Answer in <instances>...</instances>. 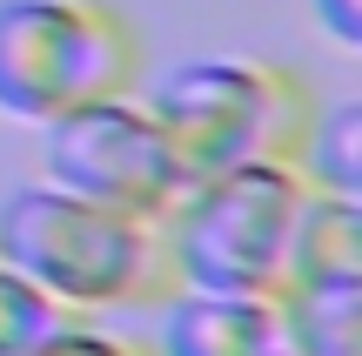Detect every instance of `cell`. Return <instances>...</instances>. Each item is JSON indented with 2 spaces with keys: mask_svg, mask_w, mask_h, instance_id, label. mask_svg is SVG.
<instances>
[{
  "mask_svg": "<svg viewBox=\"0 0 362 356\" xmlns=\"http://www.w3.org/2000/svg\"><path fill=\"white\" fill-rule=\"evenodd\" d=\"M309 13H315V27H322L342 54L362 47V0H309Z\"/></svg>",
  "mask_w": 362,
  "mask_h": 356,
  "instance_id": "obj_12",
  "label": "cell"
},
{
  "mask_svg": "<svg viewBox=\"0 0 362 356\" xmlns=\"http://www.w3.org/2000/svg\"><path fill=\"white\" fill-rule=\"evenodd\" d=\"M67 323L74 316H67L27 269H13L7 255H0V356H34L47 336H61Z\"/></svg>",
  "mask_w": 362,
  "mask_h": 356,
  "instance_id": "obj_10",
  "label": "cell"
},
{
  "mask_svg": "<svg viewBox=\"0 0 362 356\" xmlns=\"http://www.w3.org/2000/svg\"><path fill=\"white\" fill-rule=\"evenodd\" d=\"M148 108L175 134L194 175L242 168V161H288L315 115V88L262 54H194L155 74Z\"/></svg>",
  "mask_w": 362,
  "mask_h": 356,
  "instance_id": "obj_4",
  "label": "cell"
},
{
  "mask_svg": "<svg viewBox=\"0 0 362 356\" xmlns=\"http://www.w3.org/2000/svg\"><path fill=\"white\" fill-rule=\"evenodd\" d=\"M302 168V182L315 188V195H342V202H362V101H315L309 128H302L296 155H288Z\"/></svg>",
  "mask_w": 362,
  "mask_h": 356,
  "instance_id": "obj_9",
  "label": "cell"
},
{
  "mask_svg": "<svg viewBox=\"0 0 362 356\" xmlns=\"http://www.w3.org/2000/svg\"><path fill=\"white\" fill-rule=\"evenodd\" d=\"M141 27L115 0H0V121L47 128L141 88Z\"/></svg>",
  "mask_w": 362,
  "mask_h": 356,
  "instance_id": "obj_3",
  "label": "cell"
},
{
  "mask_svg": "<svg viewBox=\"0 0 362 356\" xmlns=\"http://www.w3.org/2000/svg\"><path fill=\"white\" fill-rule=\"evenodd\" d=\"M302 202H309V182L296 161H242V168L194 175L181 202L161 215L175 289L282 296Z\"/></svg>",
  "mask_w": 362,
  "mask_h": 356,
  "instance_id": "obj_2",
  "label": "cell"
},
{
  "mask_svg": "<svg viewBox=\"0 0 362 356\" xmlns=\"http://www.w3.org/2000/svg\"><path fill=\"white\" fill-rule=\"evenodd\" d=\"M282 323H288V356H362V276L288 282Z\"/></svg>",
  "mask_w": 362,
  "mask_h": 356,
  "instance_id": "obj_7",
  "label": "cell"
},
{
  "mask_svg": "<svg viewBox=\"0 0 362 356\" xmlns=\"http://www.w3.org/2000/svg\"><path fill=\"white\" fill-rule=\"evenodd\" d=\"M34 356H155V350H148V336L101 330V316H74L61 336H47Z\"/></svg>",
  "mask_w": 362,
  "mask_h": 356,
  "instance_id": "obj_11",
  "label": "cell"
},
{
  "mask_svg": "<svg viewBox=\"0 0 362 356\" xmlns=\"http://www.w3.org/2000/svg\"><path fill=\"white\" fill-rule=\"evenodd\" d=\"M155 356H288L282 296L248 289H168L155 303Z\"/></svg>",
  "mask_w": 362,
  "mask_h": 356,
  "instance_id": "obj_6",
  "label": "cell"
},
{
  "mask_svg": "<svg viewBox=\"0 0 362 356\" xmlns=\"http://www.w3.org/2000/svg\"><path fill=\"white\" fill-rule=\"evenodd\" d=\"M342 276H362V202L309 188L302 222H296V249H288V282H342Z\"/></svg>",
  "mask_w": 362,
  "mask_h": 356,
  "instance_id": "obj_8",
  "label": "cell"
},
{
  "mask_svg": "<svg viewBox=\"0 0 362 356\" xmlns=\"http://www.w3.org/2000/svg\"><path fill=\"white\" fill-rule=\"evenodd\" d=\"M0 255L40 282L67 316L155 309L175 289L168 242L155 215L107 209L61 182H21L0 202Z\"/></svg>",
  "mask_w": 362,
  "mask_h": 356,
  "instance_id": "obj_1",
  "label": "cell"
},
{
  "mask_svg": "<svg viewBox=\"0 0 362 356\" xmlns=\"http://www.w3.org/2000/svg\"><path fill=\"white\" fill-rule=\"evenodd\" d=\"M40 161H47L40 168L47 182L74 188V195H94L107 209H128V215H155V222L194 182V168L175 148V134L161 128V115L134 88L101 94V101L47 121L40 128Z\"/></svg>",
  "mask_w": 362,
  "mask_h": 356,
  "instance_id": "obj_5",
  "label": "cell"
}]
</instances>
